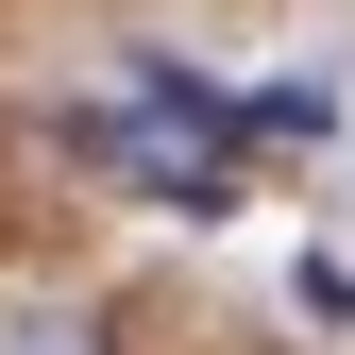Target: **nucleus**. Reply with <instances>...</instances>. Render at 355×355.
<instances>
[{
  "instance_id": "1",
  "label": "nucleus",
  "mask_w": 355,
  "mask_h": 355,
  "mask_svg": "<svg viewBox=\"0 0 355 355\" xmlns=\"http://www.w3.org/2000/svg\"><path fill=\"white\" fill-rule=\"evenodd\" d=\"M0 355H102V322H17Z\"/></svg>"
}]
</instances>
